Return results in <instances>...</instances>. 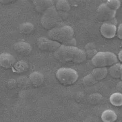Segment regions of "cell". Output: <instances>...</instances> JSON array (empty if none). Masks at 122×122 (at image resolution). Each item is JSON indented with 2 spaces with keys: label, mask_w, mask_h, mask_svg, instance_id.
<instances>
[{
  "label": "cell",
  "mask_w": 122,
  "mask_h": 122,
  "mask_svg": "<svg viewBox=\"0 0 122 122\" xmlns=\"http://www.w3.org/2000/svg\"><path fill=\"white\" fill-rule=\"evenodd\" d=\"M121 64L117 63L109 67V68L108 69V73L111 77L115 79H120V68Z\"/></svg>",
  "instance_id": "cell-19"
},
{
  "label": "cell",
  "mask_w": 122,
  "mask_h": 122,
  "mask_svg": "<svg viewBox=\"0 0 122 122\" xmlns=\"http://www.w3.org/2000/svg\"></svg>",
  "instance_id": "cell-31"
},
{
  "label": "cell",
  "mask_w": 122,
  "mask_h": 122,
  "mask_svg": "<svg viewBox=\"0 0 122 122\" xmlns=\"http://www.w3.org/2000/svg\"><path fill=\"white\" fill-rule=\"evenodd\" d=\"M36 45L41 50L50 53H55L61 46L57 42L45 37H39L36 41Z\"/></svg>",
  "instance_id": "cell-6"
},
{
  "label": "cell",
  "mask_w": 122,
  "mask_h": 122,
  "mask_svg": "<svg viewBox=\"0 0 122 122\" xmlns=\"http://www.w3.org/2000/svg\"><path fill=\"white\" fill-rule=\"evenodd\" d=\"M90 74L94 79L98 82L106 78L108 74V71L107 68H96L94 69Z\"/></svg>",
  "instance_id": "cell-13"
},
{
  "label": "cell",
  "mask_w": 122,
  "mask_h": 122,
  "mask_svg": "<svg viewBox=\"0 0 122 122\" xmlns=\"http://www.w3.org/2000/svg\"><path fill=\"white\" fill-rule=\"evenodd\" d=\"M101 119L103 122H115L117 119V115L113 110L107 109L102 112Z\"/></svg>",
  "instance_id": "cell-14"
},
{
  "label": "cell",
  "mask_w": 122,
  "mask_h": 122,
  "mask_svg": "<svg viewBox=\"0 0 122 122\" xmlns=\"http://www.w3.org/2000/svg\"><path fill=\"white\" fill-rule=\"evenodd\" d=\"M74 30L71 26L64 25L56 27L49 30L48 36L49 39L57 42L61 45L76 46L77 41L75 37Z\"/></svg>",
  "instance_id": "cell-2"
},
{
  "label": "cell",
  "mask_w": 122,
  "mask_h": 122,
  "mask_svg": "<svg viewBox=\"0 0 122 122\" xmlns=\"http://www.w3.org/2000/svg\"><path fill=\"white\" fill-rule=\"evenodd\" d=\"M59 18V13L56 7H51L42 14L41 21V25L45 29L50 30L56 27Z\"/></svg>",
  "instance_id": "cell-5"
},
{
  "label": "cell",
  "mask_w": 122,
  "mask_h": 122,
  "mask_svg": "<svg viewBox=\"0 0 122 122\" xmlns=\"http://www.w3.org/2000/svg\"><path fill=\"white\" fill-rule=\"evenodd\" d=\"M19 29L22 34L27 35L33 32L35 30V26L32 23L25 22L20 24Z\"/></svg>",
  "instance_id": "cell-15"
},
{
  "label": "cell",
  "mask_w": 122,
  "mask_h": 122,
  "mask_svg": "<svg viewBox=\"0 0 122 122\" xmlns=\"http://www.w3.org/2000/svg\"><path fill=\"white\" fill-rule=\"evenodd\" d=\"M17 87L21 89H26L30 86L29 78L25 77H21L18 78L17 80Z\"/></svg>",
  "instance_id": "cell-22"
},
{
  "label": "cell",
  "mask_w": 122,
  "mask_h": 122,
  "mask_svg": "<svg viewBox=\"0 0 122 122\" xmlns=\"http://www.w3.org/2000/svg\"><path fill=\"white\" fill-rule=\"evenodd\" d=\"M56 7L58 13H66L68 12L71 10V5L69 2L66 0H59L58 1L56 5Z\"/></svg>",
  "instance_id": "cell-16"
},
{
  "label": "cell",
  "mask_w": 122,
  "mask_h": 122,
  "mask_svg": "<svg viewBox=\"0 0 122 122\" xmlns=\"http://www.w3.org/2000/svg\"><path fill=\"white\" fill-rule=\"evenodd\" d=\"M117 59L118 60L120 61L121 63H122V49L120 51L118 52V56H117Z\"/></svg>",
  "instance_id": "cell-29"
},
{
  "label": "cell",
  "mask_w": 122,
  "mask_h": 122,
  "mask_svg": "<svg viewBox=\"0 0 122 122\" xmlns=\"http://www.w3.org/2000/svg\"><path fill=\"white\" fill-rule=\"evenodd\" d=\"M14 56L9 53H2L0 55V65L4 69H10L13 67L16 63Z\"/></svg>",
  "instance_id": "cell-10"
},
{
  "label": "cell",
  "mask_w": 122,
  "mask_h": 122,
  "mask_svg": "<svg viewBox=\"0 0 122 122\" xmlns=\"http://www.w3.org/2000/svg\"><path fill=\"white\" fill-rule=\"evenodd\" d=\"M29 68V66L28 64L23 61H18L15 63L13 67L14 71L18 74H21V73L26 71Z\"/></svg>",
  "instance_id": "cell-18"
},
{
  "label": "cell",
  "mask_w": 122,
  "mask_h": 122,
  "mask_svg": "<svg viewBox=\"0 0 122 122\" xmlns=\"http://www.w3.org/2000/svg\"><path fill=\"white\" fill-rule=\"evenodd\" d=\"M117 35L119 39L122 40V23L119 24L117 27Z\"/></svg>",
  "instance_id": "cell-26"
},
{
  "label": "cell",
  "mask_w": 122,
  "mask_h": 122,
  "mask_svg": "<svg viewBox=\"0 0 122 122\" xmlns=\"http://www.w3.org/2000/svg\"><path fill=\"white\" fill-rule=\"evenodd\" d=\"M120 74H121V80L122 81V64H121V68H120Z\"/></svg>",
  "instance_id": "cell-30"
},
{
  "label": "cell",
  "mask_w": 122,
  "mask_h": 122,
  "mask_svg": "<svg viewBox=\"0 0 122 122\" xmlns=\"http://www.w3.org/2000/svg\"><path fill=\"white\" fill-rule=\"evenodd\" d=\"M84 48V52L87 58H90L92 59L97 53L95 45L94 43H88L85 46Z\"/></svg>",
  "instance_id": "cell-21"
},
{
  "label": "cell",
  "mask_w": 122,
  "mask_h": 122,
  "mask_svg": "<svg viewBox=\"0 0 122 122\" xmlns=\"http://www.w3.org/2000/svg\"><path fill=\"white\" fill-rule=\"evenodd\" d=\"M117 56L111 52H98L91 59L93 66L96 68H107L118 63Z\"/></svg>",
  "instance_id": "cell-3"
},
{
  "label": "cell",
  "mask_w": 122,
  "mask_h": 122,
  "mask_svg": "<svg viewBox=\"0 0 122 122\" xmlns=\"http://www.w3.org/2000/svg\"><path fill=\"white\" fill-rule=\"evenodd\" d=\"M106 4L111 10L117 11L121 7V2L119 0H108Z\"/></svg>",
  "instance_id": "cell-23"
},
{
  "label": "cell",
  "mask_w": 122,
  "mask_h": 122,
  "mask_svg": "<svg viewBox=\"0 0 122 122\" xmlns=\"http://www.w3.org/2000/svg\"><path fill=\"white\" fill-rule=\"evenodd\" d=\"M117 27L114 21L103 22L100 27V32L104 38L112 39L117 35Z\"/></svg>",
  "instance_id": "cell-8"
},
{
  "label": "cell",
  "mask_w": 122,
  "mask_h": 122,
  "mask_svg": "<svg viewBox=\"0 0 122 122\" xmlns=\"http://www.w3.org/2000/svg\"><path fill=\"white\" fill-rule=\"evenodd\" d=\"M117 11L112 10L105 3L100 4L97 10V17L103 22L114 21Z\"/></svg>",
  "instance_id": "cell-7"
},
{
  "label": "cell",
  "mask_w": 122,
  "mask_h": 122,
  "mask_svg": "<svg viewBox=\"0 0 122 122\" xmlns=\"http://www.w3.org/2000/svg\"><path fill=\"white\" fill-rule=\"evenodd\" d=\"M82 83L85 86H91L96 84L98 82L94 79L91 74H89L84 77L82 80Z\"/></svg>",
  "instance_id": "cell-24"
},
{
  "label": "cell",
  "mask_w": 122,
  "mask_h": 122,
  "mask_svg": "<svg viewBox=\"0 0 122 122\" xmlns=\"http://www.w3.org/2000/svg\"><path fill=\"white\" fill-rule=\"evenodd\" d=\"M29 79L30 86L34 88L40 87L45 81L44 76L39 71H34L31 73L29 76Z\"/></svg>",
  "instance_id": "cell-12"
},
{
  "label": "cell",
  "mask_w": 122,
  "mask_h": 122,
  "mask_svg": "<svg viewBox=\"0 0 122 122\" xmlns=\"http://www.w3.org/2000/svg\"><path fill=\"white\" fill-rule=\"evenodd\" d=\"M14 50L19 56H29L31 53L32 47L28 42L20 41L14 44Z\"/></svg>",
  "instance_id": "cell-9"
},
{
  "label": "cell",
  "mask_w": 122,
  "mask_h": 122,
  "mask_svg": "<svg viewBox=\"0 0 122 122\" xmlns=\"http://www.w3.org/2000/svg\"><path fill=\"white\" fill-rule=\"evenodd\" d=\"M56 76L60 83L64 85L74 84L79 78L77 71L68 67H62L57 69Z\"/></svg>",
  "instance_id": "cell-4"
},
{
  "label": "cell",
  "mask_w": 122,
  "mask_h": 122,
  "mask_svg": "<svg viewBox=\"0 0 122 122\" xmlns=\"http://www.w3.org/2000/svg\"><path fill=\"white\" fill-rule=\"evenodd\" d=\"M33 4L36 11L43 14L49 8L54 6V2L51 0H35Z\"/></svg>",
  "instance_id": "cell-11"
},
{
  "label": "cell",
  "mask_w": 122,
  "mask_h": 122,
  "mask_svg": "<svg viewBox=\"0 0 122 122\" xmlns=\"http://www.w3.org/2000/svg\"><path fill=\"white\" fill-rule=\"evenodd\" d=\"M16 1H15V0H13V1H11V0H1V2L2 3V4H10L11 3H13L14 2Z\"/></svg>",
  "instance_id": "cell-28"
},
{
  "label": "cell",
  "mask_w": 122,
  "mask_h": 122,
  "mask_svg": "<svg viewBox=\"0 0 122 122\" xmlns=\"http://www.w3.org/2000/svg\"><path fill=\"white\" fill-rule=\"evenodd\" d=\"M103 100V96L99 93L92 94L88 97L87 102L92 105H97L101 102Z\"/></svg>",
  "instance_id": "cell-20"
},
{
  "label": "cell",
  "mask_w": 122,
  "mask_h": 122,
  "mask_svg": "<svg viewBox=\"0 0 122 122\" xmlns=\"http://www.w3.org/2000/svg\"><path fill=\"white\" fill-rule=\"evenodd\" d=\"M109 102L111 104L116 107L122 106V93L115 92L110 96Z\"/></svg>",
  "instance_id": "cell-17"
},
{
  "label": "cell",
  "mask_w": 122,
  "mask_h": 122,
  "mask_svg": "<svg viewBox=\"0 0 122 122\" xmlns=\"http://www.w3.org/2000/svg\"><path fill=\"white\" fill-rule=\"evenodd\" d=\"M6 86L8 88H10V90L16 88L17 87L16 80H15L14 79H10V80H8L7 82Z\"/></svg>",
  "instance_id": "cell-25"
},
{
  "label": "cell",
  "mask_w": 122,
  "mask_h": 122,
  "mask_svg": "<svg viewBox=\"0 0 122 122\" xmlns=\"http://www.w3.org/2000/svg\"><path fill=\"white\" fill-rule=\"evenodd\" d=\"M54 57L60 62L80 64L86 60L84 50L76 46L61 45L54 53Z\"/></svg>",
  "instance_id": "cell-1"
},
{
  "label": "cell",
  "mask_w": 122,
  "mask_h": 122,
  "mask_svg": "<svg viewBox=\"0 0 122 122\" xmlns=\"http://www.w3.org/2000/svg\"><path fill=\"white\" fill-rule=\"evenodd\" d=\"M117 90L118 91V92L122 93V81L121 82H118L117 84Z\"/></svg>",
  "instance_id": "cell-27"
}]
</instances>
